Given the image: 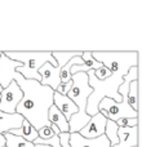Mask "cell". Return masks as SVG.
<instances>
[{
    "label": "cell",
    "mask_w": 142,
    "mask_h": 147,
    "mask_svg": "<svg viewBox=\"0 0 142 147\" xmlns=\"http://www.w3.org/2000/svg\"><path fill=\"white\" fill-rule=\"evenodd\" d=\"M22 63L9 59L1 52L0 56V85L5 89L10 81L14 80L20 89L22 90L23 97L16 107V114L23 116L36 130L44 127H51L48 121V111L53 105V94L49 86L41 85L36 80H27L18 72L16 69Z\"/></svg>",
    "instance_id": "6da1fadb"
},
{
    "label": "cell",
    "mask_w": 142,
    "mask_h": 147,
    "mask_svg": "<svg viewBox=\"0 0 142 147\" xmlns=\"http://www.w3.org/2000/svg\"><path fill=\"white\" fill-rule=\"evenodd\" d=\"M92 57L111 71V76L99 81L93 71L85 72L88 84L93 92L87 99V114L93 116L98 112V105L102 98H110L122 102L123 97L118 93V88L123 83V76L131 67L138 66V52H92Z\"/></svg>",
    "instance_id": "7a4b0ae2"
},
{
    "label": "cell",
    "mask_w": 142,
    "mask_h": 147,
    "mask_svg": "<svg viewBox=\"0 0 142 147\" xmlns=\"http://www.w3.org/2000/svg\"><path fill=\"white\" fill-rule=\"evenodd\" d=\"M72 86L70 92L66 94V97L75 103L78 107V114L72 115L69 120V132L78 133L80 129H83L88 121L91 120V116L87 114V99L92 94L93 89L88 84V76L85 72H78L71 76Z\"/></svg>",
    "instance_id": "3957f363"
},
{
    "label": "cell",
    "mask_w": 142,
    "mask_h": 147,
    "mask_svg": "<svg viewBox=\"0 0 142 147\" xmlns=\"http://www.w3.org/2000/svg\"><path fill=\"white\" fill-rule=\"evenodd\" d=\"M12 61L22 63L16 69L21 76L27 80H36L40 83L41 78L39 75V69L44 63H51L57 67V62L52 57V52H3Z\"/></svg>",
    "instance_id": "277c9868"
},
{
    "label": "cell",
    "mask_w": 142,
    "mask_h": 147,
    "mask_svg": "<svg viewBox=\"0 0 142 147\" xmlns=\"http://www.w3.org/2000/svg\"><path fill=\"white\" fill-rule=\"evenodd\" d=\"M98 112H101L107 120L118 121L119 119L132 117L138 119V111H135L127 103V99L122 102H115L110 98H102L98 105Z\"/></svg>",
    "instance_id": "5b68a950"
},
{
    "label": "cell",
    "mask_w": 142,
    "mask_h": 147,
    "mask_svg": "<svg viewBox=\"0 0 142 147\" xmlns=\"http://www.w3.org/2000/svg\"><path fill=\"white\" fill-rule=\"evenodd\" d=\"M23 97L22 90L14 80L0 93V111L5 114H16V107Z\"/></svg>",
    "instance_id": "8992f818"
},
{
    "label": "cell",
    "mask_w": 142,
    "mask_h": 147,
    "mask_svg": "<svg viewBox=\"0 0 142 147\" xmlns=\"http://www.w3.org/2000/svg\"><path fill=\"white\" fill-rule=\"evenodd\" d=\"M106 123H107L106 117H105L101 112H97L96 115L91 116V120L88 121V124H87L83 129L79 130L78 133L81 137L87 138V140L98 138V137H101V136H103Z\"/></svg>",
    "instance_id": "52a82bcc"
},
{
    "label": "cell",
    "mask_w": 142,
    "mask_h": 147,
    "mask_svg": "<svg viewBox=\"0 0 142 147\" xmlns=\"http://www.w3.org/2000/svg\"><path fill=\"white\" fill-rule=\"evenodd\" d=\"M60 71H61V67L58 66L54 67L51 63H44L39 69V75L41 78L40 84L44 86H49L52 90L56 92L57 86L61 83V80H60Z\"/></svg>",
    "instance_id": "ba28073f"
},
{
    "label": "cell",
    "mask_w": 142,
    "mask_h": 147,
    "mask_svg": "<svg viewBox=\"0 0 142 147\" xmlns=\"http://www.w3.org/2000/svg\"><path fill=\"white\" fill-rule=\"evenodd\" d=\"M70 147H111V145L105 134L94 140H87L79 133H70Z\"/></svg>",
    "instance_id": "9c48e42d"
},
{
    "label": "cell",
    "mask_w": 142,
    "mask_h": 147,
    "mask_svg": "<svg viewBox=\"0 0 142 147\" xmlns=\"http://www.w3.org/2000/svg\"><path fill=\"white\" fill-rule=\"evenodd\" d=\"M114 147H138V125L118 129V145Z\"/></svg>",
    "instance_id": "30bf717a"
},
{
    "label": "cell",
    "mask_w": 142,
    "mask_h": 147,
    "mask_svg": "<svg viewBox=\"0 0 142 147\" xmlns=\"http://www.w3.org/2000/svg\"><path fill=\"white\" fill-rule=\"evenodd\" d=\"M53 105L66 117L67 121L71 119L72 115L78 114V107L75 106V103L71 99L67 98L66 96H62V94L57 93V92H54V94H53Z\"/></svg>",
    "instance_id": "8fae6325"
},
{
    "label": "cell",
    "mask_w": 142,
    "mask_h": 147,
    "mask_svg": "<svg viewBox=\"0 0 142 147\" xmlns=\"http://www.w3.org/2000/svg\"><path fill=\"white\" fill-rule=\"evenodd\" d=\"M23 120H25L23 116H21L20 114H5L0 111V134L20 129L22 127Z\"/></svg>",
    "instance_id": "7c38bea8"
},
{
    "label": "cell",
    "mask_w": 142,
    "mask_h": 147,
    "mask_svg": "<svg viewBox=\"0 0 142 147\" xmlns=\"http://www.w3.org/2000/svg\"><path fill=\"white\" fill-rule=\"evenodd\" d=\"M81 59L84 61L83 65H79V66L72 65V67H71V70H70L71 75L78 74V72L96 71V70H98L99 67L102 66V63L97 62L96 59L92 57V52H81Z\"/></svg>",
    "instance_id": "4fadbf2b"
},
{
    "label": "cell",
    "mask_w": 142,
    "mask_h": 147,
    "mask_svg": "<svg viewBox=\"0 0 142 147\" xmlns=\"http://www.w3.org/2000/svg\"><path fill=\"white\" fill-rule=\"evenodd\" d=\"M48 121L52 125L58 128V130L61 133H70L69 132V121L66 120V117L58 111L54 105H52L51 109L48 111Z\"/></svg>",
    "instance_id": "5bb4252c"
},
{
    "label": "cell",
    "mask_w": 142,
    "mask_h": 147,
    "mask_svg": "<svg viewBox=\"0 0 142 147\" xmlns=\"http://www.w3.org/2000/svg\"><path fill=\"white\" fill-rule=\"evenodd\" d=\"M9 133H10V134H13V136H17V137L23 138V140L28 141V142H34V141L39 137V136H38V130H36L28 121H26V120H23L22 127H21L20 129L10 130Z\"/></svg>",
    "instance_id": "9a60e30c"
},
{
    "label": "cell",
    "mask_w": 142,
    "mask_h": 147,
    "mask_svg": "<svg viewBox=\"0 0 142 147\" xmlns=\"http://www.w3.org/2000/svg\"><path fill=\"white\" fill-rule=\"evenodd\" d=\"M135 80H138V66L131 67V69L128 70V72L123 76V83H122V85L118 88V93L123 97V99H127L129 84Z\"/></svg>",
    "instance_id": "2e32d148"
},
{
    "label": "cell",
    "mask_w": 142,
    "mask_h": 147,
    "mask_svg": "<svg viewBox=\"0 0 142 147\" xmlns=\"http://www.w3.org/2000/svg\"><path fill=\"white\" fill-rule=\"evenodd\" d=\"M127 103L135 111H138V80H135L129 84L127 94Z\"/></svg>",
    "instance_id": "e0dca14e"
},
{
    "label": "cell",
    "mask_w": 142,
    "mask_h": 147,
    "mask_svg": "<svg viewBox=\"0 0 142 147\" xmlns=\"http://www.w3.org/2000/svg\"><path fill=\"white\" fill-rule=\"evenodd\" d=\"M52 57L57 62L58 67H64L74 57H81V52H52Z\"/></svg>",
    "instance_id": "ac0fdd59"
},
{
    "label": "cell",
    "mask_w": 142,
    "mask_h": 147,
    "mask_svg": "<svg viewBox=\"0 0 142 147\" xmlns=\"http://www.w3.org/2000/svg\"><path fill=\"white\" fill-rule=\"evenodd\" d=\"M3 136L5 140V147H34L32 142H28V141L17 137V136H13L10 133H5Z\"/></svg>",
    "instance_id": "d6986e66"
},
{
    "label": "cell",
    "mask_w": 142,
    "mask_h": 147,
    "mask_svg": "<svg viewBox=\"0 0 142 147\" xmlns=\"http://www.w3.org/2000/svg\"><path fill=\"white\" fill-rule=\"evenodd\" d=\"M118 129H119V127L116 125V123L111 121V120H107L103 134L106 136L107 141L110 142L111 147H114V146L118 145Z\"/></svg>",
    "instance_id": "ffe728a7"
},
{
    "label": "cell",
    "mask_w": 142,
    "mask_h": 147,
    "mask_svg": "<svg viewBox=\"0 0 142 147\" xmlns=\"http://www.w3.org/2000/svg\"><path fill=\"white\" fill-rule=\"evenodd\" d=\"M116 123V125L119 128H133L138 125V119H132V117H124V119H119Z\"/></svg>",
    "instance_id": "44dd1931"
},
{
    "label": "cell",
    "mask_w": 142,
    "mask_h": 147,
    "mask_svg": "<svg viewBox=\"0 0 142 147\" xmlns=\"http://www.w3.org/2000/svg\"><path fill=\"white\" fill-rule=\"evenodd\" d=\"M93 74H94V76H96V79H98L99 81L106 80L107 78H110V76H111V71H110L107 67H105L103 65H102V66L99 67L98 70L93 71Z\"/></svg>",
    "instance_id": "7402d4cb"
},
{
    "label": "cell",
    "mask_w": 142,
    "mask_h": 147,
    "mask_svg": "<svg viewBox=\"0 0 142 147\" xmlns=\"http://www.w3.org/2000/svg\"><path fill=\"white\" fill-rule=\"evenodd\" d=\"M38 136H39L38 138H40V140H49V138H52L56 134H54L53 130L51 129V127H44L38 130Z\"/></svg>",
    "instance_id": "603a6c76"
},
{
    "label": "cell",
    "mask_w": 142,
    "mask_h": 147,
    "mask_svg": "<svg viewBox=\"0 0 142 147\" xmlns=\"http://www.w3.org/2000/svg\"><path fill=\"white\" fill-rule=\"evenodd\" d=\"M71 86H72V80H70L69 83H60V85L57 86L56 92L60 94H62V96H66V94L70 92Z\"/></svg>",
    "instance_id": "cb8c5ba5"
},
{
    "label": "cell",
    "mask_w": 142,
    "mask_h": 147,
    "mask_svg": "<svg viewBox=\"0 0 142 147\" xmlns=\"http://www.w3.org/2000/svg\"><path fill=\"white\" fill-rule=\"evenodd\" d=\"M58 138L61 147H70V133H60Z\"/></svg>",
    "instance_id": "d4e9b609"
},
{
    "label": "cell",
    "mask_w": 142,
    "mask_h": 147,
    "mask_svg": "<svg viewBox=\"0 0 142 147\" xmlns=\"http://www.w3.org/2000/svg\"><path fill=\"white\" fill-rule=\"evenodd\" d=\"M5 146V140H4V136L0 134V147H4Z\"/></svg>",
    "instance_id": "484cf974"
},
{
    "label": "cell",
    "mask_w": 142,
    "mask_h": 147,
    "mask_svg": "<svg viewBox=\"0 0 142 147\" xmlns=\"http://www.w3.org/2000/svg\"><path fill=\"white\" fill-rule=\"evenodd\" d=\"M34 147H51V146H47V145H34Z\"/></svg>",
    "instance_id": "4316f807"
},
{
    "label": "cell",
    "mask_w": 142,
    "mask_h": 147,
    "mask_svg": "<svg viewBox=\"0 0 142 147\" xmlns=\"http://www.w3.org/2000/svg\"><path fill=\"white\" fill-rule=\"evenodd\" d=\"M1 92H3V86L0 85V93H1Z\"/></svg>",
    "instance_id": "83f0119b"
},
{
    "label": "cell",
    "mask_w": 142,
    "mask_h": 147,
    "mask_svg": "<svg viewBox=\"0 0 142 147\" xmlns=\"http://www.w3.org/2000/svg\"><path fill=\"white\" fill-rule=\"evenodd\" d=\"M0 56H1V52H0Z\"/></svg>",
    "instance_id": "f1b7e54d"
},
{
    "label": "cell",
    "mask_w": 142,
    "mask_h": 147,
    "mask_svg": "<svg viewBox=\"0 0 142 147\" xmlns=\"http://www.w3.org/2000/svg\"><path fill=\"white\" fill-rule=\"evenodd\" d=\"M4 147H5V146H4Z\"/></svg>",
    "instance_id": "f546056e"
}]
</instances>
